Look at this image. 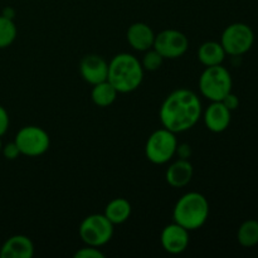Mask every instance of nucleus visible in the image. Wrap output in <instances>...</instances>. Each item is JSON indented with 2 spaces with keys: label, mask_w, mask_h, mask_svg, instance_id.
<instances>
[{
  "label": "nucleus",
  "mask_w": 258,
  "mask_h": 258,
  "mask_svg": "<svg viewBox=\"0 0 258 258\" xmlns=\"http://www.w3.org/2000/svg\"><path fill=\"white\" fill-rule=\"evenodd\" d=\"M202 113L203 108L198 95L188 88H178L163 101L159 117L163 127L178 134L194 127Z\"/></svg>",
  "instance_id": "obj_1"
},
{
  "label": "nucleus",
  "mask_w": 258,
  "mask_h": 258,
  "mask_svg": "<svg viewBox=\"0 0 258 258\" xmlns=\"http://www.w3.org/2000/svg\"><path fill=\"white\" fill-rule=\"evenodd\" d=\"M160 242L165 252L170 254H180L186 251L190 243L189 231L173 222L164 227L161 231Z\"/></svg>",
  "instance_id": "obj_10"
},
{
  "label": "nucleus",
  "mask_w": 258,
  "mask_h": 258,
  "mask_svg": "<svg viewBox=\"0 0 258 258\" xmlns=\"http://www.w3.org/2000/svg\"><path fill=\"white\" fill-rule=\"evenodd\" d=\"M80 73L83 80L90 85L107 81L108 63L98 54H87L81 59Z\"/></svg>",
  "instance_id": "obj_11"
},
{
  "label": "nucleus",
  "mask_w": 258,
  "mask_h": 258,
  "mask_svg": "<svg viewBox=\"0 0 258 258\" xmlns=\"http://www.w3.org/2000/svg\"><path fill=\"white\" fill-rule=\"evenodd\" d=\"M232 86L233 81L231 73L222 64L206 67L199 77V91L211 102L223 100L232 92Z\"/></svg>",
  "instance_id": "obj_4"
},
{
  "label": "nucleus",
  "mask_w": 258,
  "mask_h": 258,
  "mask_svg": "<svg viewBox=\"0 0 258 258\" xmlns=\"http://www.w3.org/2000/svg\"><path fill=\"white\" fill-rule=\"evenodd\" d=\"M209 218L208 199L198 191H189L181 196L173 209V221L189 232L197 231Z\"/></svg>",
  "instance_id": "obj_3"
},
{
  "label": "nucleus",
  "mask_w": 258,
  "mask_h": 258,
  "mask_svg": "<svg viewBox=\"0 0 258 258\" xmlns=\"http://www.w3.org/2000/svg\"><path fill=\"white\" fill-rule=\"evenodd\" d=\"M204 125L209 131L221 134L231 125L232 111H229L222 101H213L203 113Z\"/></svg>",
  "instance_id": "obj_12"
},
{
  "label": "nucleus",
  "mask_w": 258,
  "mask_h": 258,
  "mask_svg": "<svg viewBox=\"0 0 258 258\" xmlns=\"http://www.w3.org/2000/svg\"><path fill=\"white\" fill-rule=\"evenodd\" d=\"M223 105L228 108L229 111H234L238 108L239 106V98L237 97V95H234L233 92H229L226 97L222 100Z\"/></svg>",
  "instance_id": "obj_25"
},
{
  "label": "nucleus",
  "mask_w": 258,
  "mask_h": 258,
  "mask_svg": "<svg viewBox=\"0 0 258 258\" xmlns=\"http://www.w3.org/2000/svg\"><path fill=\"white\" fill-rule=\"evenodd\" d=\"M176 154H178L180 159H186V160H189V158H190L191 155L190 145H188V144H180V145H178V148H176Z\"/></svg>",
  "instance_id": "obj_26"
},
{
  "label": "nucleus",
  "mask_w": 258,
  "mask_h": 258,
  "mask_svg": "<svg viewBox=\"0 0 258 258\" xmlns=\"http://www.w3.org/2000/svg\"><path fill=\"white\" fill-rule=\"evenodd\" d=\"M193 165L186 159H179L171 164L165 173V180L173 188H183L188 185L193 178Z\"/></svg>",
  "instance_id": "obj_15"
},
{
  "label": "nucleus",
  "mask_w": 258,
  "mask_h": 258,
  "mask_svg": "<svg viewBox=\"0 0 258 258\" xmlns=\"http://www.w3.org/2000/svg\"><path fill=\"white\" fill-rule=\"evenodd\" d=\"M18 29L14 20L0 15V49L10 47L17 39Z\"/></svg>",
  "instance_id": "obj_20"
},
{
  "label": "nucleus",
  "mask_w": 258,
  "mask_h": 258,
  "mask_svg": "<svg viewBox=\"0 0 258 258\" xmlns=\"http://www.w3.org/2000/svg\"><path fill=\"white\" fill-rule=\"evenodd\" d=\"M238 243L244 248H251L258 244V221L248 219L239 226L237 232Z\"/></svg>",
  "instance_id": "obj_19"
},
{
  "label": "nucleus",
  "mask_w": 258,
  "mask_h": 258,
  "mask_svg": "<svg viewBox=\"0 0 258 258\" xmlns=\"http://www.w3.org/2000/svg\"><path fill=\"white\" fill-rule=\"evenodd\" d=\"M226 50L222 47L221 42H204L198 49V60L206 67L222 64L226 59Z\"/></svg>",
  "instance_id": "obj_16"
},
{
  "label": "nucleus",
  "mask_w": 258,
  "mask_h": 258,
  "mask_svg": "<svg viewBox=\"0 0 258 258\" xmlns=\"http://www.w3.org/2000/svg\"><path fill=\"white\" fill-rule=\"evenodd\" d=\"M2 149H3V141H2V138H0V153H2Z\"/></svg>",
  "instance_id": "obj_28"
},
{
  "label": "nucleus",
  "mask_w": 258,
  "mask_h": 258,
  "mask_svg": "<svg viewBox=\"0 0 258 258\" xmlns=\"http://www.w3.org/2000/svg\"><path fill=\"white\" fill-rule=\"evenodd\" d=\"M164 62V58L161 57V54L159 52H156L154 48H150L145 52L144 54L143 60H141V64H143L144 71H149V72H155L159 68L161 67Z\"/></svg>",
  "instance_id": "obj_21"
},
{
  "label": "nucleus",
  "mask_w": 258,
  "mask_h": 258,
  "mask_svg": "<svg viewBox=\"0 0 258 258\" xmlns=\"http://www.w3.org/2000/svg\"><path fill=\"white\" fill-rule=\"evenodd\" d=\"M254 33L249 25L244 23H233L223 30L221 44L227 54L239 57L253 47Z\"/></svg>",
  "instance_id": "obj_7"
},
{
  "label": "nucleus",
  "mask_w": 258,
  "mask_h": 258,
  "mask_svg": "<svg viewBox=\"0 0 258 258\" xmlns=\"http://www.w3.org/2000/svg\"><path fill=\"white\" fill-rule=\"evenodd\" d=\"M118 92L116 88L111 85L108 81L93 85L92 91H91V98L93 103L98 107H108L112 105L117 98Z\"/></svg>",
  "instance_id": "obj_18"
},
{
  "label": "nucleus",
  "mask_w": 258,
  "mask_h": 258,
  "mask_svg": "<svg viewBox=\"0 0 258 258\" xmlns=\"http://www.w3.org/2000/svg\"><path fill=\"white\" fill-rule=\"evenodd\" d=\"M126 38L133 49L138 50V52H146L148 49L153 48L155 33L151 29L150 25L143 22H138L128 27Z\"/></svg>",
  "instance_id": "obj_14"
},
{
  "label": "nucleus",
  "mask_w": 258,
  "mask_h": 258,
  "mask_svg": "<svg viewBox=\"0 0 258 258\" xmlns=\"http://www.w3.org/2000/svg\"><path fill=\"white\" fill-rule=\"evenodd\" d=\"M78 233L86 246L100 248L112 238L113 224L105 214H90L81 222Z\"/></svg>",
  "instance_id": "obj_6"
},
{
  "label": "nucleus",
  "mask_w": 258,
  "mask_h": 258,
  "mask_svg": "<svg viewBox=\"0 0 258 258\" xmlns=\"http://www.w3.org/2000/svg\"><path fill=\"white\" fill-rule=\"evenodd\" d=\"M2 153L7 160H15L18 156L22 155L19 151V149H18L17 144H15L14 141H13V143H8V144H5V145H3Z\"/></svg>",
  "instance_id": "obj_23"
},
{
  "label": "nucleus",
  "mask_w": 258,
  "mask_h": 258,
  "mask_svg": "<svg viewBox=\"0 0 258 258\" xmlns=\"http://www.w3.org/2000/svg\"><path fill=\"white\" fill-rule=\"evenodd\" d=\"M2 15H3V17L8 18V19H13V20H14V17H15V10L13 9L12 7H5L4 9H3Z\"/></svg>",
  "instance_id": "obj_27"
},
{
  "label": "nucleus",
  "mask_w": 258,
  "mask_h": 258,
  "mask_svg": "<svg viewBox=\"0 0 258 258\" xmlns=\"http://www.w3.org/2000/svg\"><path fill=\"white\" fill-rule=\"evenodd\" d=\"M178 140L175 134L165 127L155 130L145 144V156L150 163L163 165L169 163L176 154Z\"/></svg>",
  "instance_id": "obj_5"
},
{
  "label": "nucleus",
  "mask_w": 258,
  "mask_h": 258,
  "mask_svg": "<svg viewBox=\"0 0 258 258\" xmlns=\"http://www.w3.org/2000/svg\"><path fill=\"white\" fill-rule=\"evenodd\" d=\"M14 143L17 144L22 155L37 158L47 153L50 146V138L44 128L29 125L18 131Z\"/></svg>",
  "instance_id": "obj_8"
},
{
  "label": "nucleus",
  "mask_w": 258,
  "mask_h": 258,
  "mask_svg": "<svg viewBox=\"0 0 258 258\" xmlns=\"http://www.w3.org/2000/svg\"><path fill=\"white\" fill-rule=\"evenodd\" d=\"M10 125V120H9V115H8V111L0 105V138L3 135H5V133L8 131Z\"/></svg>",
  "instance_id": "obj_24"
},
{
  "label": "nucleus",
  "mask_w": 258,
  "mask_h": 258,
  "mask_svg": "<svg viewBox=\"0 0 258 258\" xmlns=\"http://www.w3.org/2000/svg\"><path fill=\"white\" fill-rule=\"evenodd\" d=\"M131 212H133V208H131V204L127 199L115 198L108 202L103 214L115 226V224L125 223L130 218Z\"/></svg>",
  "instance_id": "obj_17"
},
{
  "label": "nucleus",
  "mask_w": 258,
  "mask_h": 258,
  "mask_svg": "<svg viewBox=\"0 0 258 258\" xmlns=\"http://www.w3.org/2000/svg\"><path fill=\"white\" fill-rule=\"evenodd\" d=\"M144 72L139 58L130 53H118L108 63L107 81L118 93H130L141 86Z\"/></svg>",
  "instance_id": "obj_2"
},
{
  "label": "nucleus",
  "mask_w": 258,
  "mask_h": 258,
  "mask_svg": "<svg viewBox=\"0 0 258 258\" xmlns=\"http://www.w3.org/2000/svg\"><path fill=\"white\" fill-rule=\"evenodd\" d=\"M76 258H105V254L100 251L98 247L86 246L83 248L78 249L75 253Z\"/></svg>",
  "instance_id": "obj_22"
},
{
  "label": "nucleus",
  "mask_w": 258,
  "mask_h": 258,
  "mask_svg": "<svg viewBox=\"0 0 258 258\" xmlns=\"http://www.w3.org/2000/svg\"><path fill=\"white\" fill-rule=\"evenodd\" d=\"M34 256V244L24 234L9 237L0 248V258H32Z\"/></svg>",
  "instance_id": "obj_13"
},
{
  "label": "nucleus",
  "mask_w": 258,
  "mask_h": 258,
  "mask_svg": "<svg viewBox=\"0 0 258 258\" xmlns=\"http://www.w3.org/2000/svg\"><path fill=\"white\" fill-rule=\"evenodd\" d=\"M189 39L183 32L176 29H165L155 34L153 48L164 59H176L186 53Z\"/></svg>",
  "instance_id": "obj_9"
}]
</instances>
